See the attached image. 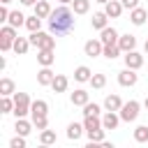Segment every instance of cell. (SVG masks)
Instances as JSON below:
<instances>
[{
	"label": "cell",
	"instance_id": "cell-39",
	"mask_svg": "<svg viewBox=\"0 0 148 148\" xmlns=\"http://www.w3.org/2000/svg\"><path fill=\"white\" fill-rule=\"evenodd\" d=\"M32 125L42 132V130H46V127H49V120H46V116H44V118H35V120H32Z\"/></svg>",
	"mask_w": 148,
	"mask_h": 148
},
{
	"label": "cell",
	"instance_id": "cell-24",
	"mask_svg": "<svg viewBox=\"0 0 148 148\" xmlns=\"http://www.w3.org/2000/svg\"><path fill=\"white\" fill-rule=\"evenodd\" d=\"M90 76H92V72H90L86 65H81V67H76V69H74V79H76L79 83H86V81H90Z\"/></svg>",
	"mask_w": 148,
	"mask_h": 148
},
{
	"label": "cell",
	"instance_id": "cell-10",
	"mask_svg": "<svg viewBox=\"0 0 148 148\" xmlns=\"http://www.w3.org/2000/svg\"><path fill=\"white\" fill-rule=\"evenodd\" d=\"M46 113H49V104H46L44 99H35L32 106H30V116H32V120H35V118H44Z\"/></svg>",
	"mask_w": 148,
	"mask_h": 148
},
{
	"label": "cell",
	"instance_id": "cell-1",
	"mask_svg": "<svg viewBox=\"0 0 148 148\" xmlns=\"http://www.w3.org/2000/svg\"><path fill=\"white\" fill-rule=\"evenodd\" d=\"M49 30L51 35H67L74 30V12L67 5H60L49 16Z\"/></svg>",
	"mask_w": 148,
	"mask_h": 148
},
{
	"label": "cell",
	"instance_id": "cell-16",
	"mask_svg": "<svg viewBox=\"0 0 148 148\" xmlns=\"http://www.w3.org/2000/svg\"><path fill=\"white\" fill-rule=\"evenodd\" d=\"M53 79H56V74H53L49 67H42V69L37 72V83H39V86H51Z\"/></svg>",
	"mask_w": 148,
	"mask_h": 148
},
{
	"label": "cell",
	"instance_id": "cell-14",
	"mask_svg": "<svg viewBox=\"0 0 148 148\" xmlns=\"http://www.w3.org/2000/svg\"><path fill=\"white\" fill-rule=\"evenodd\" d=\"M118 46H120V51H123V53L134 51V46H136V37H134V35H120Z\"/></svg>",
	"mask_w": 148,
	"mask_h": 148
},
{
	"label": "cell",
	"instance_id": "cell-13",
	"mask_svg": "<svg viewBox=\"0 0 148 148\" xmlns=\"http://www.w3.org/2000/svg\"><path fill=\"white\" fill-rule=\"evenodd\" d=\"M99 39H102V44H118V39H120V35L116 32V28H104L102 30V35H99Z\"/></svg>",
	"mask_w": 148,
	"mask_h": 148
},
{
	"label": "cell",
	"instance_id": "cell-25",
	"mask_svg": "<svg viewBox=\"0 0 148 148\" xmlns=\"http://www.w3.org/2000/svg\"><path fill=\"white\" fill-rule=\"evenodd\" d=\"M25 18H28V16H23L21 12H9L7 23H9V25H14V28H21V25H25Z\"/></svg>",
	"mask_w": 148,
	"mask_h": 148
},
{
	"label": "cell",
	"instance_id": "cell-44",
	"mask_svg": "<svg viewBox=\"0 0 148 148\" xmlns=\"http://www.w3.org/2000/svg\"><path fill=\"white\" fill-rule=\"evenodd\" d=\"M67 2H72V0H60V5H67Z\"/></svg>",
	"mask_w": 148,
	"mask_h": 148
},
{
	"label": "cell",
	"instance_id": "cell-20",
	"mask_svg": "<svg viewBox=\"0 0 148 148\" xmlns=\"http://www.w3.org/2000/svg\"><path fill=\"white\" fill-rule=\"evenodd\" d=\"M67 86H69L67 76H65V74H56V79H53V83H51L53 92H65V90H67Z\"/></svg>",
	"mask_w": 148,
	"mask_h": 148
},
{
	"label": "cell",
	"instance_id": "cell-29",
	"mask_svg": "<svg viewBox=\"0 0 148 148\" xmlns=\"http://www.w3.org/2000/svg\"><path fill=\"white\" fill-rule=\"evenodd\" d=\"M30 130H32V125H30L25 118H16V134L28 136V134H30Z\"/></svg>",
	"mask_w": 148,
	"mask_h": 148
},
{
	"label": "cell",
	"instance_id": "cell-7",
	"mask_svg": "<svg viewBox=\"0 0 148 148\" xmlns=\"http://www.w3.org/2000/svg\"><path fill=\"white\" fill-rule=\"evenodd\" d=\"M83 51H86V56H88V58H95V56H102L104 44H102V39H88V42H86V46H83Z\"/></svg>",
	"mask_w": 148,
	"mask_h": 148
},
{
	"label": "cell",
	"instance_id": "cell-33",
	"mask_svg": "<svg viewBox=\"0 0 148 148\" xmlns=\"http://www.w3.org/2000/svg\"><path fill=\"white\" fill-rule=\"evenodd\" d=\"M56 132L53 130H42V134H39V141L44 143V146H51V143H56Z\"/></svg>",
	"mask_w": 148,
	"mask_h": 148
},
{
	"label": "cell",
	"instance_id": "cell-27",
	"mask_svg": "<svg viewBox=\"0 0 148 148\" xmlns=\"http://www.w3.org/2000/svg\"><path fill=\"white\" fill-rule=\"evenodd\" d=\"M134 141L136 143H148V125H139L134 130Z\"/></svg>",
	"mask_w": 148,
	"mask_h": 148
},
{
	"label": "cell",
	"instance_id": "cell-22",
	"mask_svg": "<svg viewBox=\"0 0 148 148\" xmlns=\"http://www.w3.org/2000/svg\"><path fill=\"white\" fill-rule=\"evenodd\" d=\"M104 109H106V111H120V109H123V99H120L118 95H109V97L104 99Z\"/></svg>",
	"mask_w": 148,
	"mask_h": 148
},
{
	"label": "cell",
	"instance_id": "cell-18",
	"mask_svg": "<svg viewBox=\"0 0 148 148\" xmlns=\"http://www.w3.org/2000/svg\"><path fill=\"white\" fill-rule=\"evenodd\" d=\"M106 21H109L106 12H97V14H92V18H90V25H92L95 30H104V28H106Z\"/></svg>",
	"mask_w": 148,
	"mask_h": 148
},
{
	"label": "cell",
	"instance_id": "cell-12",
	"mask_svg": "<svg viewBox=\"0 0 148 148\" xmlns=\"http://www.w3.org/2000/svg\"><path fill=\"white\" fill-rule=\"evenodd\" d=\"M118 123H120V113H116V111H106V113L102 116V125H104V130H116Z\"/></svg>",
	"mask_w": 148,
	"mask_h": 148
},
{
	"label": "cell",
	"instance_id": "cell-9",
	"mask_svg": "<svg viewBox=\"0 0 148 148\" xmlns=\"http://www.w3.org/2000/svg\"><path fill=\"white\" fill-rule=\"evenodd\" d=\"M141 65H143V56H141V53H136V51H127V53H125V67L139 69Z\"/></svg>",
	"mask_w": 148,
	"mask_h": 148
},
{
	"label": "cell",
	"instance_id": "cell-32",
	"mask_svg": "<svg viewBox=\"0 0 148 148\" xmlns=\"http://www.w3.org/2000/svg\"><path fill=\"white\" fill-rule=\"evenodd\" d=\"M0 113H14V99H9V95H2V99H0Z\"/></svg>",
	"mask_w": 148,
	"mask_h": 148
},
{
	"label": "cell",
	"instance_id": "cell-43",
	"mask_svg": "<svg viewBox=\"0 0 148 148\" xmlns=\"http://www.w3.org/2000/svg\"><path fill=\"white\" fill-rule=\"evenodd\" d=\"M95 2H99V5H106V2H109V0H95Z\"/></svg>",
	"mask_w": 148,
	"mask_h": 148
},
{
	"label": "cell",
	"instance_id": "cell-45",
	"mask_svg": "<svg viewBox=\"0 0 148 148\" xmlns=\"http://www.w3.org/2000/svg\"><path fill=\"white\" fill-rule=\"evenodd\" d=\"M0 2H2V5H9V2H12V0H0Z\"/></svg>",
	"mask_w": 148,
	"mask_h": 148
},
{
	"label": "cell",
	"instance_id": "cell-8",
	"mask_svg": "<svg viewBox=\"0 0 148 148\" xmlns=\"http://www.w3.org/2000/svg\"><path fill=\"white\" fill-rule=\"evenodd\" d=\"M123 9H125V7H123L120 0H109V2L104 5V12H106L109 18H118V16L123 14Z\"/></svg>",
	"mask_w": 148,
	"mask_h": 148
},
{
	"label": "cell",
	"instance_id": "cell-19",
	"mask_svg": "<svg viewBox=\"0 0 148 148\" xmlns=\"http://www.w3.org/2000/svg\"><path fill=\"white\" fill-rule=\"evenodd\" d=\"M30 46H32V44H30V39H25V37H16V39H14V49H12V51H14L16 56H23V53H28V49H30Z\"/></svg>",
	"mask_w": 148,
	"mask_h": 148
},
{
	"label": "cell",
	"instance_id": "cell-36",
	"mask_svg": "<svg viewBox=\"0 0 148 148\" xmlns=\"http://www.w3.org/2000/svg\"><path fill=\"white\" fill-rule=\"evenodd\" d=\"M90 86L92 88H104L106 86V76L104 74H92L90 76Z\"/></svg>",
	"mask_w": 148,
	"mask_h": 148
},
{
	"label": "cell",
	"instance_id": "cell-30",
	"mask_svg": "<svg viewBox=\"0 0 148 148\" xmlns=\"http://www.w3.org/2000/svg\"><path fill=\"white\" fill-rule=\"evenodd\" d=\"M86 134H88L90 143H102V141H104V127H97V130H88Z\"/></svg>",
	"mask_w": 148,
	"mask_h": 148
},
{
	"label": "cell",
	"instance_id": "cell-6",
	"mask_svg": "<svg viewBox=\"0 0 148 148\" xmlns=\"http://www.w3.org/2000/svg\"><path fill=\"white\" fill-rule=\"evenodd\" d=\"M136 81H139V76H136V69H130V67H125V69L118 74V83H120L123 88H132Z\"/></svg>",
	"mask_w": 148,
	"mask_h": 148
},
{
	"label": "cell",
	"instance_id": "cell-17",
	"mask_svg": "<svg viewBox=\"0 0 148 148\" xmlns=\"http://www.w3.org/2000/svg\"><path fill=\"white\" fill-rule=\"evenodd\" d=\"M51 12H53V9H51V5H49L46 0H37V2H35V14H37L39 18H49Z\"/></svg>",
	"mask_w": 148,
	"mask_h": 148
},
{
	"label": "cell",
	"instance_id": "cell-42",
	"mask_svg": "<svg viewBox=\"0 0 148 148\" xmlns=\"http://www.w3.org/2000/svg\"><path fill=\"white\" fill-rule=\"evenodd\" d=\"M35 2L37 0H21V5H25V7H35Z\"/></svg>",
	"mask_w": 148,
	"mask_h": 148
},
{
	"label": "cell",
	"instance_id": "cell-40",
	"mask_svg": "<svg viewBox=\"0 0 148 148\" xmlns=\"http://www.w3.org/2000/svg\"><path fill=\"white\" fill-rule=\"evenodd\" d=\"M120 2H123L125 9H134V7H139V0H120Z\"/></svg>",
	"mask_w": 148,
	"mask_h": 148
},
{
	"label": "cell",
	"instance_id": "cell-34",
	"mask_svg": "<svg viewBox=\"0 0 148 148\" xmlns=\"http://www.w3.org/2000/svg\"><path fill=\"white\" fill-rule=\"evenodd\" d=\"M72 7H74V14H86L90 9V0H72Z\"/></svg>",
	"mask_w": 148,
	"mask_h": 148
},
{
	"label": "cell",
	"instance_id": "cell-26",
	"mask_svg": "<svg viewBox=\"0 0 148 148\" xmlns=\"http://www.w3.org/2000/svg\"><path fill=\"white\" fill-rule=\"evenodd\" d=\"M123 51H120V46L118 44H104V51H102V56H106L109 60H113V58H118Z\"/></svg>",
	"mask_w": 148,
	"mask_h": 148
},
{
	"label": "cell",
	"instance_id": "cell-38",
	"mask_svg": "<svg viewBox=\"0 0 148 148\" xmlns=\"http://www.w3.org/2000/svg\"><path fill=\"white\" fill-rule=\"evenodd\" d=\"M9 148H25V136H23V134L14 136V139L9 141Z\"/></svg>",
	"mask_w": 148,
	"mask_h": 148
},
{
	"label": "cell",
	"instance_id": "cell-28",
	"mask_svg": "<svg viewBox=\"0 0 148 148\" xmlns=\"http://www.w3.org/2000/svg\"><path fill=\"white\" fill-rule=\"evenodd\" d=\"M83 127H86V132H88V130H97V127H104V125H102L99 116H86V120H83Z\"/></svg>",
	"mask_w": 148,
	"mask_h": 148
},
{
	"label": "cell",
	"instance_id": "cell-3",
	"mask_svg": "<svg viewBox=\"0 0 148 148\" xmlns=\"http://www.w3.org/2000/svg\"><path fill=\"white\" fill-rule=\"evenodd\" d=\"M30 106H32V102H30L28 92H14V116L16 118H23L25 113H30Z\"/></svg>",
	"mask_w": 148,
	"mask_h": 148
},
{
	"label": "cell",
	"instance_id": "cell-5",
	"mask_svg": "<svg viewBox=\"0 0 148 148\" xmlns=\"http://www.w3.org/2000/svg\"><path fill=\"white\" fill-rule=\"evenodd\" d=\"M139 109H141V104H139L136 99L125 102V104H123V109H120V120H125V123L136 120V118H139Z\"/></svg>",
	"mask_w": 148,
	"mask_h": 148
},
{
	"label": "cell",
	"instance_id": "cell-21",
	"mask_svg": "<svg viewBox=\"0 0 148 148\" xmlns=\"http://www.w3.org/2000/svg\"><path fill=\"white\" fill-rule=\"evenodd\" d=\"M69 99H72V104H74V106H86V104H88V92H86L83 88H79V90H74V92H72V97H69Z\"/></svg>",
	"mask_w": 148,
	"mask_h": 148
},
{
	"label": "cell",
	"instance_id": "cell-15",
	"mask_svg": "<svg viewBox=\"0 0 148 148\" xmlns=\"http://www.w3.org/2000/svg\"><path fill=\"white\" fill-rule=\"evenodd\" d=\"M130 21H132L134 25H143V23L148 21V14H146V9H141V7H134V9L130 12Z\"/></svg>",
	"mask_w": 148,
	"mask_h": 148
},
{
	"label": "cell",
	"instance_id": "cell-48",
	"mask_svg": "<svg viewBox=\"0 0 148 148\" xmlns=\"http://www.w3.org/2000/svg\"><path fill=\"white\" fill-rule=\"evenodd\" d=\"M146 23H148V21H146Z\"/></svg>",
	"mask_w": 148,
	"mask_h": 148
},
{
	"label": "cell",
	"instance_id": "cell-2",
	"mask_svg": "<svg viewBox=\"0 0 148 148\" xmlns=\"http://www.w3.org/2000/svg\"><path fill=\"white\" fill-rule=\"evenodd\" d=\"M14 39H16V28L14 25H2L0 28V51L2 53H7V51H12L14 49Z\"/></svg>",
	"mask_w": 148,
	"mask_h": 148
},
{
	"label": "cell",
	"instance_id": "cell-41",
	"mask_svg": "<svg viewBox=\"0 0 148 148\" xmlns=\"http://www.w3.org/2000/svg\"><path fill=\"white\" fill-rule=\"evenodd\" d=\"M7 18H9V9H7V7H5V5H2V7H0V21H2V23H5V21H7Z\"/></svg>",
	"mask_w": 148,
	"mask_h": 148
},
{
	"label": "cell",
	"instance_id": "cell-35",
	"mask_svg": "<svg viewBox=\"0 0 148 148\" xmlns=\"http://www.w3.org/2000/svg\"><path fill=\"white\" fill-rule=\"evenodd\" d=\"M14 92V81L12 79H0V95H12Z\"/></svg>",
	"mask_w": 148,
	"mask_h": 148
},
{
	"label": "cell",
	"instance_id": "cell-23",
	"mask_svg": "<svg viewBox=\"0 0 148 148\" xmlns=\"http://www.w3.org/2000/svg\"><path fill=\"white\" fill-rule=\"evenodd\" d=\"M86 132V127L83 125H79V123H69L67 125V139H72V141H76V139H81V134Z\"/></svg>",
	"mask_w": 148,
	"mask_h": 148
},
{
	"label": "cell",
	"instance_id": "cell-46",
	"mask_svg": "<svg viewBox=\"0 0 148 148\" xmlns=\"http://www.w3.org/2000/svg\"><path fill=\"white\" fill-rule=\"evenodd\" d=\"M143 49H146V53H148V39H146V44H143Z\"/></svg>",
	"mask_w": 148,
	"mask_h": 148
},
{
	"label": "cell",
	"instance_id": "cell-31",
	"mask_svg": "<svg viewBox=\"0 0 148 148\" xmlns=\"http://www.w3.org/2000/svg\"><path fill=\"white\" fill-rule=\"evenodd\" d=\"M25 28H28L30 32H37V30L42 28V18H39L37 14H35V16H28V18H25Z\"/></svg>",
	"mask_w": 148,
	"mask_h": 148
},
{
	"label": "cell",
	"instance_id": "cell-47",
	"mask_svg": "<svg viewBox=\"0 0 148 148\" xmlns=\"http://www.w3.org/2000/svg\"><path fill=\"white\" fill-rule=\"evenodd\" d=\"M143 106H146V109H148V97H146V99H143Z\"/></svg>",
	"mask_w": 148,
	"mask_h": 148
},
{
	"label": "cell",
	"instance_id": "cell-4",
	"mask_svg": "<svg viewBox=\"0 0 148 148\" xmlns=\"http://www.w3.org/2000/svg\"><path fill=\"white\" fill-rule=\"evenodd\" d=\"M30 44L32 46H37V49H56V37H51V35H46V32H30Z\"/></svg>",
	"mask_w": 148,
	"mask_h": 148
},
{
	"label": "cell",
	"instance_id": "cell-37",
	"mask_svg": "<svg viewBox=\"0 0 148 148\" xmlns=\"http://www.w3.org/2000/svg\"><path fill=\"white\" fill-rule=\"evenodd\" d=\"M99 111H102V109H99L97 104H90V102L83 106V116H99Z\"/></svg>",
	"mask_w": 148,
	"mask_h": 148
},
{
	"label": "cell",
	"instance_id": "cell-11",
	"mask_svg": "<svg viewBox=\"0 0 148 148\" xmlns=\"http://www.w3.org/2000/svg\"><path fill=\"white\" fill-rule=\"evenodd\" d=\"M53 60H56L53 49H39V53H37V62H39L42 67H51Z\"/></svg>",
	"mask_w": 148,
	"mask_h": 148
}]
</instances>
